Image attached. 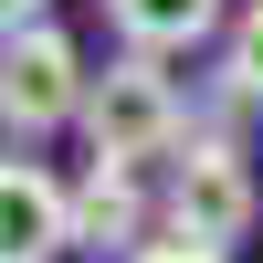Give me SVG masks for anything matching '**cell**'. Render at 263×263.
Here are the masks:
<instances>
[{"mask_svg": "<svg viewBox=\"0 0 263 263\" xmlns=\"http://www.w3.org/2000/svg\"><path fill=\"white\" fill-rule=\"evenodd\" d=\"M84 137H95L105 168L179 158V147H190V105H179V84H168V63L158 53H116L95 74V95H84Z\"/></svg>", "mask_w": 263, "mask_h": 263, "instance_id": "cell-1", "label": "cell"}, {"mask_svg": "<svg viewBox=\"0 0 263 263\" xmlns=\"http://www.w3.org/2000/svg\"><path fill=\"white\" fill-rule=\"evenodd\" d=\"M84 95H95V74H84V53H74L63 21H32L21 42H0V137H11V147L74 126Z\"/></svg>", "mask_w": 263, "mask_h": 263, "instance_id": "cell-2", "label": "cell"}, {"mask_svg": "<svg viewBox=\"0 0 263 263\" xmlns=\"http://www.w3.org/2000/svg\"><path fill=\"white\" fill-rule=\"evenodd\" d=\"M253 211H263V190H253V168H242V147L232 137H190L179 158H168V200H158V232H179V242H211V253H232L253 232Z\"/></svg>", "mask_w": 263, "mask_h": 263, "instance_id": "cell-3", "label": "cell"}, {"mask_svg": "<svg viewBox=\"0 0 263 263\" xmlns=\"http://www.w3.org/2000/svg\"><path fill=\"white\" fill-rule=\"evenodd\" d=\"M53 253H74V190L11 147L0 158V263H53Z\"/></svg>", "mask_w": 263, "mask_h": 263, "instance_id": "cell-4", "label": "cell"}, {"mask_svg": "<svg viewBox=\"0 0 263 263\" xmlns=\"http://www.w3.org/2000/svg\"><path fill=\"white\" fill-rule=\"evenodd\" d=\"M74 242L84 253H147V190H137V168H84L74 179Z\"/></svg>", "mask_w": 263, "mask_h": 263, "instance_id": "cell-5", "label": "cell"}, {"mask_svg": "<svg viewBox=\"0 0 263 263\" xmlns=\"http://www.w3.org/2000/svg\"><path fill=\"white\" fill-rule=\"evenodd\" d=\"M105 21L126 32V53H190V42H211V21H221V0H105Z\"/></svg>", "mask_w": 263, "mask_h": 263, "instance_id": "cell-6", "label": "cell"}, {"mask_svg": "<svg viewBox=\"0 0 263 263\" xmlns=\"http://www.w3.org/2000/svg\"><path fill=\"white\" fill-rule=\"evenodd\" d=\"M221 74H232V84H242V95L263 105V0H253L242 21H232V63H221Z\"/></svg>", "mask_w": 263, "mask_h": 263, "instance_id": "cell-7", "label": "cell"}, {"mask_svg": "<svg viewBox=\"0 0 263 263\" xmlns=\"http://www.w3.org/2000/svg\"><path fill=\"white\" fill-rule=\"evenodd\" d=\"M126 263H232V253H211V242H179V232H158L147 253H126Z\"/></svg>", "mask_w": 263, "mask_h": 263, "instance_id": "cell-8", "label": "cell"}, {"mask_svg": "<svg viewBox=\"0 0 263 263\" xmlns=\"http://www.w3.org/2000/svg\"><path fill=\"white\" fill-rule=\"evenodd\" d=\"M42 11H53V0H0V42H21V32H32Z\"/></svg>", "mask_w": 263, "mask_h": 263, "instance_id": "cell-9", "label": "cell"}]
</instances>
